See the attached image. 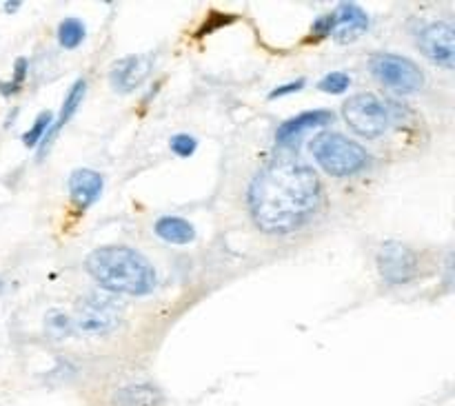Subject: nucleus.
I'll use <instances>...</instances> for the list:
<instances>
[{
    "mask_svg": "<svg viewBox=\"0 0 455 406\" xmlns=\"http://www.w3.org/2000/svg\"><path fill=\"white\" fill-rule=\"evenodd\" d=\"M0 291H3V282H0Z\"/></svg>",
    "mask_w": 455,
    "mask_h": 406,
    "instance_id": "a878e982",
    "label": "nucleus"
},
{
    "mask_svg": "<svg viewBox=\"0 0 455 406\" xmlns=\"http://www.w3.org/2000/svg\"><path fill=\"white\" fill-rule=\"evenodd\" d=\"M18 7H21V3H18V0H14V3H5V9H7L9 14H12V12H16Z\"/></svg>",
    "mask_w": 455,
    "mask_h": 406,
    "instance_id": "393cba45",
    "label": "nucleus"
},
{
    "mask_svg": "<svg viewBox=\"0 0 455 406\" xmlns=\"http://www.w3.org/2000/svg\"><path fill=\"white\" fill-rule=\"evenodd\" d=\"M165 398L151 384H129L118 389L112 398V406H162Z\"/></svg>",
    "mask_w": 455,
    "mask_h": 406,
    "instance_id": "ddd939ff",
    "label": "nucleus"
},
{
    "mask_svg": "<svg viewBox=\"0 0 455 406\" xmlns=\"http://www.w3.org/2000/svg\"><path fill=\"white\" fill-rule=\"evenodd\" d=\"M342 116L353 131L364 138L382 136L389 129V120H391L387 105L373 94L351 96L342 105Z\"/></svg>",
    "mask_w": 455,
    "mask_h": 406,
    "instance_id": "39448f33",
    "label": "nucleus"
},
{
    "mask_svg": "<svg viewBox=\"0 0 455 406\" xmlns=\"http://www.w3.org/2000/svg\"><path fill=\"white\" fill-rule=\"evenodd\" d=\"M351 85L349 73L344 71H333L329 76H324L320 82H317V89L324 91V94H344Z\"/></svg>",
    "mask_w": 455,
    "mask_h": 406,
    "instance_id": "6ab92c4d",
    "label": "nucleus"
},
{
    "mask_svg": "<svg viewBox=\"0 0 455 406\" xmlns=\"http://www.w3.org/2000/svg\"><path fill=\"white\" fill-rule=\"evenodd\" d=\"M44 327H47V331L53 338H65L74 331V320L62 311H51V313H47Z\"/></svg>",
    "mask_w": 455,
    "mask_h": 406,
    "instance_id": "a211bd4d",
    "label": "nucleus"
},
{
    "mask_svg": "<svg viewBox=\"0 0 455 406\" xmlns=\"http://www.w3.org/2000/svg\"><path fill=\"white\" fill-rule=\"evenodd\" d=\"M120 325V309L112 298L89 293L76 304L74 329L87 335H103Z\"/></svg>",
    "mask_w": 455,
    "mask_h": 406,
    "instance_id": "423d86ee",
    "label": "nucleus"
},
{
    "mask_svg": "<svg viewBox=\"0 0 455 406\" xmlns=\"http://www.w3.org/2000/svg\"><path fill=\"white\" fill-rule=\"evenodd\" d=\"M371 73L382 85L395 89L400 94H415L424 87V73L420 67L404 56L395 53H373L369 58Z\"/></svg>",
    "mask_w": 455,
    "mask_h": 406,
    "instance_id": "20e7f679",
    "label": "nucleus"
},
{
    "mask_svg": "<svg viewBox=\"0 0 455 406\" xmlns=\"http://www.w3.org/2000/svg\"><path fill=\"white\" fill-rule=\"evenodd\" d=\"M196 138L194 136H187V134H178L171 138V151H174L176 155H180V158H189V155H194L196 151Z\"/></svg>",
    "mask_w": 455,
    "mask_h": 406,
    "instance_id": "aec40b11",
    "label": "nucleus"
},
{
    "mask_svg": "<svg viewBox=\"0 0 455 406\" xmlns=\"http://www.w3.org/2000/svg\"><path fill=\"white\" fill-rule=\"evenodd\" d=\"M51 120H53V116H51L49 112H42L38 118H36V123L31 125V129L23 136L25 147H36L38 142H42V138L47 136V131H49L51 125H53Z\"/></svg>",
    "mask_w": 455,
    "mask_h": 406,
    "instance_id": "f3484780",
    "label": "nucleus"
},
{
    "mask_svg": "<svg viewBox=\"0 0 455 406\" xmlns=\"http://www.w3.org/2000/svg\"><path fill=\"white\" fill-rule=\"evenodd\" d=\"M333 25H335V14H324L313 23L311 31L317 36V38H324V36H331Z\"/></svg>",
    "mask_w": 455,
    "mask_h": 406,
    "instance_id": "4be33fe9",
    "label": "nucleus"
},
{
    "mask_svg": "<svg viewBox=\"0 0 455 406\" xmlns=\"http://www.w3.org/2000/svg\"><path fill=\"white\" fill-rule=\"evenodd\" d=\"M247 202L260 231L291 233L320 209L322 187L315 171L304 162L276 158L253 175Z\"/></svg>",
    "mask_w": 455,
    "mask_h": 406,
    "instance_id": "f257e3e1",
    "label": "nucleus"
},
{
    "mask_svg": "<svg viewBox=\"0 0 455 406\" xmlns=\"http://www.w3.org/2000/svg\"><path fill=\"white\" fill-rule=\"evenodd\" d=\"M333 14H335V25L331 34L342 45L358 40L369 29V16L356 3H342Z\"/></svg>",
    "mask_w": 455,
    "mask_h": 406,
    "instance_id": "9d476101",
    "label": "nucleus"
},
{
    "mask_svg": "<svg viewBox=\"0 0 455 406\" xmlns=\"http://www.w3.org/2000/svg\"><path fill=\"white\" fill-rule=\"evenodd\" d=\"M85 266L100 287L118 295H147L158 280L156 269L147 257L122 244H109L91 251Z\"/></svg>",
    "mask_w": 455,
    "mask_h": 406,
    "instance_id": "f03ea898",
    "label": "nucleus"
},
{
    "mask_svg": "<svg viewBox=\"0 0 455 406\" xmlns=\"http://www.w3.org/2000/svg\"><path fill=\"white\" fill-rule=\"evenodd\" d=\"M311 153L315 162L335 178H347L362 171L369 164L364 147L342 134H320L313 138Z\"/></svg>",
    "mask_w": 455,
    "mask_h": 406,
    "instance_id": "7ed1b4c3",
    "label": "nucleus"
},
{
    "mask_svg": "<svg viewBox=\"0 0 455 406\" xmlns=\"http://www.w3.org/2000/svg\"><path fill=\"white\" fill-rule=\"evenodd\" d=\"M235 21V16H224L220 12H211L209 14V18L205 21V25L200 27L198 36H205V34H211L213 29H218V27H224V25H231Z\"/></svg>",
    "mask_w": 455,
    "mask_h": 406,
    "instance_id": "412c9836",
    "label": "nucleus"
},
{
    "mask_svg": "<svg viewBox=\"0 0 455 406\" xmlns=\"http://www.w3.org/2000/svg\"><path fill=\"white\" fill-rule=\"evenodd\" d=\"M105 178L94 169H76L69 178V193L80 209L91 207L100 198Z\"/></svg>",
    "mask_w": 455,
    "mask_h": 406,
    "instance_id": "f8f14e48",
    "label": "nucleus"
},
{
    "mask_svg": "<svg viewBox=\"0 0 455 406\" xmlns=\"http://www.w3.org/2000/svg\"><path fill=\"white\" fill-rule=\"evenodd\" d=\"M417 253L402 242H385L378 251V271L389 284H406L417 275Z\"/></svg>",
    "mask_w": 455,
    "mask_h": 406,
    "instance_id": "0eeeda50",
    "label": "nucleus"
},
{
    "mask_svg": "<svg viewBox=\"0 0 455 406\" xmlns=\"http://www.w3.org/2000/svg\"><path fill=\"white\" fill-rule=\"evenodd\" d=\"M85 94H87V80H85V78H78V80L74 82V87L69 89V94H67V98H65V103H62V109H60L58 120L51 125V129L47 131V136L42 138V142H44V144H42V149H40V155H44V147H47V142H51L53 138H56V134L60 131V129L65 127L71 118H74V114L78 112V107L83 105Z\"/></svg>",
    "mask_w": 455,
    "mask_h": 406,
    "instance_id": "4468645a",
    "label": "nucleus"
},
{
    "mask_svg": "<svg viewBox=\"0 0 455 406\" xmlns=\"http://www.w3.org/2000/svg\"><path fill=\"white\" fill-rule=\"evenodd\" d=\"M149 73H151V56L133 53V56H125L114 64L112 71H109V82L120 94H131V91H135L147 80Z\"/></svg>",
    "mask_w": 455,
    "mask_h": 406,
    "instance_id": "1a4fd4ad",
    "label": "nucleus"
},
{
    "mask_svg": "<svg viewBox=\"0 0 455 406\" xmlns=\"http://www.w3.org/2000/svg\"><path fill=\"white\" fill-rule=\"evenodd\" d=\"M417 45L429 60L451 69L455 64V36L453 27L447 23L422 25L417 31Z\"/></svg>",
    "mask_w": 455,
    "mask_h": 406,
    "instance_id": "6e6552de",
    "label": "nucleus"
},
{
    "mask_svg": "<svg viewBox=\"0 0 455 406\" xmlns=\"http://www.w3.org/2000/svg\"><path fill=\"white\" fill-rule=\"evenodd\" d=\"M156 236L162 238L169 244H189L194 242L196 238V229L191 223H187L185 218L178 216H165L156 223Z\"/></svg>",
    "mask_w": 455,
    "mask_h": 406,
    "instance_id": "2eb2a0df",
    "label": "nucleus"
},
{
    "mask_svg": "<svg viewBox=\"0 0 455 406\" xmlns=\"http://www.w3.org/2000/svg\"><path fill=\"white\" fill-rule=\"evenodd\" d=\"M304 78H298L294 82H287V85H280L276 87L273 91H269V100H276V98H282V96H289V94H296V91H300L304 87Z\"/></svg>",
    "mask_w": 455,
    "mask_h": 406,
    "instance_id": "5701e85b",
    "label": "nucleus"
},
{
    "mask_svg": "<svg viewBox=\"0 0 455 406\" xmlns=\"http://www.w3.org/2000/svg\"><path fill=\"white\" fill-rule=\"evenodd\" d=\"M329 123H333V114L326 112V109L304 112V114H300V116H294V118L285 120V123L278 127L276 142L278 144H291V142H296L302 134L311 131V129H315V127H324V125H329Z\"/></svg>",
    "mask_w": 455,
    "mask_h": 406,
    "instance_id": "9b49d317",
    "label": "nucleus"
},
{
    "mask_svg": "<svg viewBox=\"0 0 455 406\" xmlns=\"http://www.w3.org/2000/svg\"><path fill=\"white\" fill-rule=\"evenodd\" d=\"M27 71H29V60H27V58H18L16 64H14V80H12V85H14L18 91H21L23 82H25V78H27Z\"/></svg>",
    "mask_w": 455,
    "mask_h": 406,
    "instance_id": "b1692460",
    "label": "nucleus"
},
{
    "mask_svg": "<svg viewBox=\"0 0 455 406\" xmlns=\"http://www.w3.org/2000/svg\"><path fill=\"white\" fill-rule=\"evenodd\" d=\"M85 25L78 21V18H67L62 21L58 27V42L60 47L65 49H76L80 42L85 40Z\"/></svg>",
    "mask_w": 455,
    "mask_h": 406,
    "instance_id": "dca6fc26",
    "label": "nucleus"
}]
</instances>
